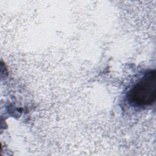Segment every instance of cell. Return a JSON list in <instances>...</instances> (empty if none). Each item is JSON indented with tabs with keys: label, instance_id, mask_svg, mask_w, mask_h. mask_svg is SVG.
Masks as SVG:
<instances>
[{
	"label": "cell",
	"instance_id": "6da1fadb",
	"mask_svg": "<svg viewBox=\"0 0 156 156\" xmlns=\"http://www.w3.org/2000/svg\"><path fill=\"white\" fill-rule=\"evenodd\" d=\"M156 98V72L147 71L129 93V99L138 106L151 105Z\"/></svg>",
	"mask_w": 156,
	"mask_h": 156
}]
</instances>
